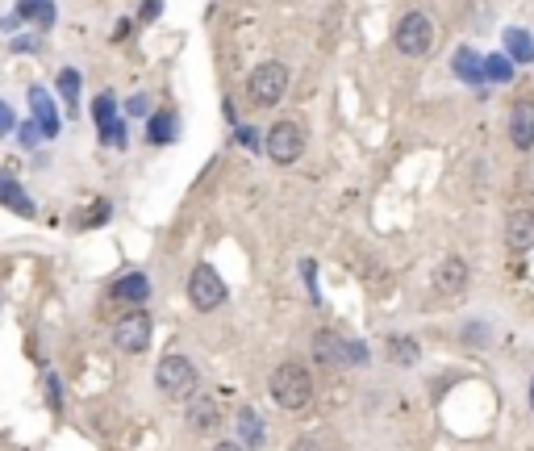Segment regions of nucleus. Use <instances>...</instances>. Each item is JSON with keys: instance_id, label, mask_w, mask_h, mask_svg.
<instances>
[{"instance_id": "f3484780", "label": "nucleus", "mask_w": 534, "mask_h": 451, "mask_svg": "<svg viewBox=\"0 0 534 451\" xmlns=\"http://www.w3.org/2000/svg\"><path fill=\"white\" fill-rule=\"evenodd\" d=\"M218 402L213 397H196L193 402V410H188V427L193 430H213L218 427Z\"/></svg>"}, {"instance_id": "9b49d317", "label": "nucleus", "mask_w": 534, "mask_h": 451, "mask_svg": "<svg viewBox=\"0 0 534 451\" xmlns=\"http://www.w3.org/2000/svg\"><path fill=\"white\" fill-rule=\"evenodd\" d=\"M505 243H510V251H530L534 247V218H530V209H513L510 221H505Z\"/></svg>"}, {"instance_id": "9d476101", "label": "nucleus", "mask_w": 534, "mask_h": 451, "mask_svg": "<svg viewBox=\"0 0 534 451\" xmlns=\"http://www.w3.org/2000/svg\"><path fill=\"white\" fill-rule=\"evenodd\" d=\"M30 109H34V122L42 126V134H47V138L59 134L63 117H59V109H55V100H50L47 88H38V84L30 88Z\"/></svg>"}, {"instance_id": "e433bc0d", "label": "nucleus", "mask_w": 534, "mask_h": 451, "mask_svg": "<svg viewBox=\"0 0 534 451\" xmlns=\"http://www.w3.org/2000/svg\"><path fill=\"white\" fill-rule=\"evenodd\" d=\"M213 451H246V447H243V443H218Z\"/></svg>"}, {"instance_id": "4c0bfd02", "label": "nucleus", "mask_w": 534, "mask_h": 451, "mask_svg": "<svg viewBox=\"0 0 534 451\" xmlns=\"http://www.w3.org/2000/svg\"><path fill=\"white\" fill-rule=\"evenodd\" d=\"M530 405H534V389H530Z\"/></svg>"}, {"instance_id": "7c9ffc66", "label": "nucleus", "mask_w": 534, "mask_h": 451, "mask_svg": "<svg viewBox=\"0 0 534 451\" xmlns=\"http://www.w3.org/2000/svg\"><path fill=\"white\" fill-rule=\"evenodd\" d=\"M13 126H17V122H13V109L4 105V100H0V134H9Z\"/></svg>"}, {"instance_id": "aec40b11", "label": "nucleus", "mask_w": 534, "mask_h": 451, "mask_svg": "<svg viewBox=\"0 0 534 451\" xmlns=\"http://www.w3.org/2000/svg\"><path fill=\"white\" fill-rule=\"evenodd\" d=\"M59 92L67 100V113H80V72L75 67H63L59 72Z\"/></svg>"}, {"instance_id": "2f4dec72", "label": "nucleus", "mask_w": 534, "mask_h": 451, "mask_svg": "<svg viewBox=\"0 0 534 451\" xmlns=\"http://www.w3.org/2000/svg\"><path fill=\"white\" fill-rule=\"evenodd\" d=\"M159 13H163V0H146V4H142V22H155Z\"/></svg>"}, {"instance_id": "f03ea898", "label": "nucleus", "mask_w": 534, "mask_h": 451, "mask_svg": "<svg viewBox=\"0 0 534 451\" xmlns=\"http://www.w3.org/2000/svg\"><path fill=\"white\" fill-rule=\"evenodd\" d=\"M155 385H159V393H168V397L184 402V397H193L196 393L201 377H196V364L188 355H163L159 368H155Z\"/></svg>"}, {"instance_id": "6e6552de", "label": "nucleus", "mask_w": 534, "mask_h": 451, "mask_svg": "<svg viewBox=\"0 0 534 451\" xmlns=\"http://www.w3.org/2000/svg\"><path fill=\"white\" fill-rule=\"evenodd\" d=\"M435 289L443 297H460L463 289H468V264H463L460 256L443 259V264H438V272H435Z\"/></svg>"}, {"instance_id": "0eeeda50", "label": "nucleus", "mask_w": 534, "mask_h": 451, "mask_svg": "<svg viewBox=\"0 0 534 451\" xmlns=\"http://www.w3.org/2000/svg\"><path fill=\"white\" fill-rule=\"evenodd\" d=\"M151 334H155V326H151V314H142V309H130L125 317H117V326H113V347L125 355H138L151 347Z\"/></svg>"}, {"instance_id": "dca6fc26", "label": "nucleus", "mask_w": 534, "mask_h": 451, "mask_svg": "<svg viewBox=\"0 0 534 451\" xmlns=\"http://www.w3.org/2000/svg\"><path fill=\"white\" fill-rule=\"evenodd\" d=\"M113 293L122 297V301L142 305L146 297H151V281H146L142 272H125V276H117V284H113Z\"/></svg>"}, {"instance_id": "4be33fe9", "label": "nucleus", "mask_w": 534, "mask_h": 451, "mask_svg": "<svg viewBox=\"0 0 534 451\" xmlns=\"http://www.w3.org/2000/svg\"><path fill=\"white\" fill-rule=\"evenodd\" d=\"M92 117H97L100 130L117 122V100H113V92H100V97L92 100Z\"/></svg>"}, {"instance_id": "bb28decb", "label": "nucleus", "mask_w": 534, "mask_h": 451, "mask_svg": "<svg viewBox=\"0 0 534 451\" xmlns=\"http://www.w3.org/2000/svg\"><path fill=\"white\" fill-rule=\"evenodd\" d=\"M38 134H42V126H38V122H25V126H17V138H22V147H30V151L38 147Z\"/></svg>"}, {"instance_id": "4468645a", "label": "nucleus", "mask_w": 534, "mask_h": 451, "mask_svg": "<svg viewBox=\"0 0 534 451\" xmlns=\"http://www.w3.org/2000/svg\"><path fill=\"white\" fill-rule=\"evenodd\" d=\"M146 143H155V147H171V143H176V113H171V109L151 113V122H146Z\"/></svg>"}, {"instance_id": "6ab92c4d", "label": "nucleus", "mask_w": 534, "mask_h": 451, "mask_svg": "<svg viewBox=\"0 0 534 451\" xmlns=\"http://www.w3.org/2000/svg\"><path fill=\"white\" fill-rule=\"evenodd\" d=\"M238 435L246 443V447H263V418L255 414V410H238Z\"/></svg>"}, {"instance_id": "c756f323", "label": "nucleus", "mask_w": 534, "mask_h": 451, "mask_svg": "<svg viewBox=\"0 0 534 451\" xmlns=\"http://www.w3.org/2000/svg\"><path fill=\"white\" fill-rule=\"evenodd\" d=\"M42 0H17V17H38Z\"/></svg>"}, {"instance_id": "473e14b6", "label": "nucleus", "mask_w": 534, "mask_h": 451, "mask_svg": "<svg viewBox=\"0 0 534 451\" xmlns=\"http://www.w3.org/2000/svg\"><path fill=\"white\" fill-rule=\"evenodd\" d=\"M105 218H109V205H105V201H97V205H92V218H88V226H100Z\"/></svg>"}, {"instance_id": "423d86ee", "label": "nucleus", "mask_w": 534, "mask_h": 451, "mask_svg": "<svg viewBox=\"0 0 534 451\" xmlns=\"http://www.w3.org/2000/svg\"><path fill=\"white\" fill-rule=\"evenodd\" d=\"M188 301H193V309H201V314H213V309L226 301V281H221L209 264H196L193 276H188Z\"/></svg>"}, {"instance_id": "5701e85b", "label": "nucleus", "mask_w": 534, "mask_h": 451, "mask_svg": "<svg viewBox=\"0 0 534 451\" xmlns=\"http://www.w3.org/2000/svg\"><path fill=\"white\" fill-rule=\"evenodd\" d=\"M389 355L397 360V364H413L418 360V339H409V334H397L389 347Z\"/></svg>"}, {"instance_id": "c9c22d12", "label": "nucleus", "mask_w": 534, "mask_h": 451, "mask_svg": "<svg viewBox=\"0 0 534 451\" xmlns=\"http://www.w3.org/2000/svg\"><path fill=\"white\" fill-rule=\"evenodd\" d=\"M13 50H38V38H17V42H13Z\"/></svg>"}, {"instance_id": "f8f14e48", "label": "nucleus", "mask_w": 534, "mask_h": 451, "mask_svg": "<svg viewBox=\"0 0 534 451\" xmlns=\"http://www.w3.org/2000/svg\"><path fill=\"white\" fill-rule=\"evenodd\" d=\"M451 67H455V75H460L463 84H485V59H480L472 47H460V50H455Z\"/></svg>"}, {"instance_id": "ddd939ff", "label": "nucleus", "mask_w": 534, "mask_h": 451, "mask_svg": "<svg viewBox=\"0 0 534 451\" xmlns=\"http://www.w3.org/2000/svg\"><path fill=\"white\" fill-rule=\"evenodd\" d=\"M314 360H317L322 368L347 364V360H342V339H339V334H330V330H317V334H314Z\"/></svg>"}, {"instance_id": "cd10ccee", "label": "nucleus", "mask_w": 534, "mask_h": 451, "mask_svg": "<svg viewBox=\"0 0 534 451\" xmlns=\"http://www.w3.org/2000/svg\"><path fill=\"white\" fill-rule=\"evenodd\" d=\"M125 113H130V117H146V113H151V100H146L142 92H138V97L125 100Z\"/></svg>"}, {"instance_id": "a878e982", "label": "nucleus", "mask_w": 534, "mask_h": 451, "mask_svg": "<svg viewBox=\"0 0 534 451\" xmlns=\"http://www.w3.org/2000/svg\"><path fill=\"white\" fill-rule=\"evenodd\" d=\"M234 138H238V147H246V151L263 147V134H259L255 126H238V134H234Z\"/></svg>"}, {"instance_id": "1a4fd4ad", "label": "nucleus", "mask_w": 534, "mask_h": 451, "mask_svg": "<svg viewBox=\"0 0 534 451\" xmlns=\"http://www.w3.org/2000/svg\"><path fill=\"white\" fill-rule=\"evenodd\" d=\"M510 143L518 151L534 147V100H518L510 113Z\"/></svg>"}, {"instance_id": "39448f33", "label": "nucleus", "mask_w": 534, "mask_h": 451, "mask_svg": "<svg viewBox=\"0 0 534 451\" xmlns=\"http://www.w3.org/2000/svg\"><path fill=\"white\" fill-rule=\"evenodd\" d=\"M263 151L271 155V163H280V168L297 163V159H301V151H305L301 122H276L271 130H267V138H263Z\"/></svg>"}, {"instance_id": "393cba45", "label": "nucleus", "mask_w": 534, "mask_h": 451, "mask_svg": "<svg viewBox=\"0 0 534 451\" xmlns=\"http://www.w3.org/2000/svg\"><path fill=\"white\" fill-rule=\"evenodd\" d=\"M100 143H105V147H117V151H122V147H125V126H122V122L105 126V130H100Z\"/></svg>"}, {"instance_id": "7ed1b4c3", "label": "nucleus", "mask_w": 534, "mask_h": 451, "mask_svg": "<svg viewBox=\"0 0 534 451\" xmlns=\"http://www.w3.org/2000/svg\"><path fill=\"white\" fill-rule=\"evenodd\" d=\"M392 42H397L400 55L422 59V55H430V47H435V22H430L422 9L405 13V17L397 22V30H392Z\"/></svg>"}, {"instance_id": "f704fd0d", "label": "nucleus", "mask_w": 534, "mask_h": 451, "mask_svg": "<svg viewBox=\"0 0 534 451\" xmlns=\"http://www.w3.org/2000/svg\"><path fill=\"white\" fill-rule=\"evenodd\" d=\"M292 451H322V443H317V439H309V435H305V439H297V443H292Z\"/></svg>"}, {"instance_id": "412c9836", "label": "nucleus", "mask_w": 534, "mask_h": 451, "mask_svg": "<svg viewBox=\"0 0 534 451\" xmlns=\"http://www.w3.org/2000/svg\"><path fill=\"white\" fill-rule=\"evenodd\" d=\"M485 80L488 84H505V80H513V67L505 55H485Z\"/></svg>"}, {"instance_id": "c85d7f7f", "label": "nucleus", "mask_w": 534, "mask_h": 451, "mask_svg": "<svg viewBox=\"0 0 534 451\" xmlns=\"http://www.w3.org/2000/svg\"><path fill=\"white\" fill-rule=\"evenodd\" d=\"M301 272H305V281H309V293H314V301H317V264L314 259H305Z\"/></svg>"}, {"instance_id": "20e7f679", "label": "nucleus", "mask_w": 534, "mask_h": 451, "mask_svg": "<svg viewBox=\"0 0 534 451\" xmlns=\"http://www.w3.org/2000/svg\"><path fill=\"white\" fill-rule=\"evenodd\" d=\"M284 88H289V67L284 63H276V59H267V63H259L255 72L246 75V97L255 100V105H276L280 97H284Z\"/></svg>"}, {"instance_id": "b1692460", "label": "nucleus", "mask_w": 534, "mask_h": 451, "mask_svg": "<svg viewBox=\"0 0 534 451\" xmlns=\"http://www.w3.org/2000/svg\"><path fill=\"white\" fill-rule=\"evenodd\" d=\"M342 360L347 364H367V347L359 339H342Z\"/></svg>"}, {"instance_id": "2eb2a0df", "label": "nucleus", "mask_w": 534, "mask_h": 451, "mask_svg": "<svg viewBox=\"0 0 534 451\" xmlns=\"http://www.w3.org/2000/svg\"><path fill=\"white\" fill-rule=\"evenodd\" d=\"M0 205H9V209H17L22 218H34V201L25 196V188L13 176H0Z\"/></svg>"}, {"instance_id": "72a5a7b5", "label": "nucleus", "mask_w": 534, "mask_h": 451, "mask_svg": "<svg viewBox=\"0 0 534 451\" xmlns=\"http://www.w3.org/2000/svg\"><path fill=\"white\" fill-rule=\"evenodd\" d=\"M38 22H42V25H55V4H47V0H42V9H38Z\"/></svg>"}, {"instance_id": "a211bd4d", "label": "nucleus", "mask_w": 534, "mask_h": 451, "mask_svg": "<svg viewBox=\"0 0 534 451\" xmlns=\"http://www.w3.org/2000/svg\"><path fill=\"white\" fill-rule=\"evenodd\" d=\"M505 50H510V59H518V63H534V38L526 34V30H518V25L505 30Z\"/></svg>"}, {"instance_id": "f257e3e1", "label": "nucleus", "mask_w": 534, "mask_h": 451, "mask_svg": "<svg viewBox=\"0 0 534 451\" xmlns=\"http://www.w3.org/2000/svg\"><path fill=\"white\" fill-rule=\"evenodd\" d=\"M271 397H276V405L301 414V410H309V402H314V377H309L301 364H280L276 372H271Z\"/></svg>"}]
</instances>
